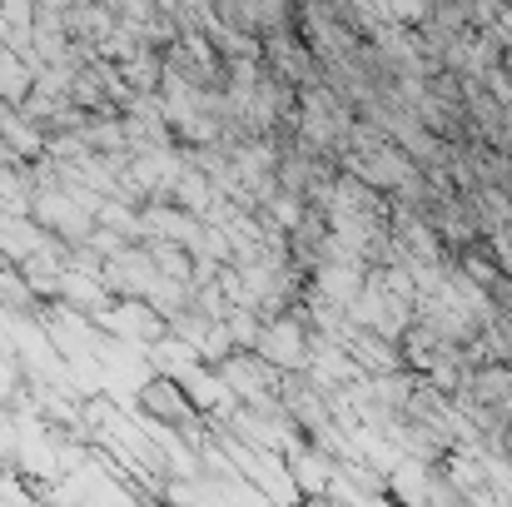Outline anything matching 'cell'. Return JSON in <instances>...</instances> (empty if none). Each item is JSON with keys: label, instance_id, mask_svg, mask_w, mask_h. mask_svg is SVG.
Here are the masks:
<instances>
[{"label": "cell", "instance_id": "7a4b0ae2", "mask_svg": "<svg viewBox=\"0 0 512 507\" xmlns=\"http://www.w3.org/2000/svg\"><path fill=\"white\" fill-rule=\"evenodd\" d=\"M473 398H478V408H503V403H512V373L508 368L473 373Z\"/></svg>", "mask_w": 512, "mask_h": 507}, {"label": "cell", "instance_id": "6da1fadb", "mask_svg": "<svg viewBox=\"0 0 512 507\" xmlns=\"http://www.w3.org/2000/svg\"><path fill=\"white\" fill-rule=\"evenodd\" d=\"M140 408H145V418H155V423H165V428H189L194 413H199V408L189 403L184 383L170 378V373H155V378L140 383Z\"/></svg>", "mask_w": 512, "mask_h": 507}]
</instances>
